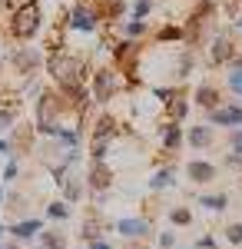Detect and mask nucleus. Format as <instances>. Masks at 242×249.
<instances>
[{"label": "nucleus", "instance_id": "nucleus-23", "mask_svg": "<svg viewBox=\"0 0 242 249\" xmlns=\"http://www.w3.org/2000/svg\"><path fill=\"white\" fill-rule=\"evenodd\" d=\"M90 249H106V243H93V246H90Z\"/></svg>", "mask_w": 242, "mask_h": 249}, {"label": "nucleus", "instance_id": "nucleus-7", "mask_svg": "<svg viewBox=\"0 0 242 249\" xmlns=\"http://www.w3.org/2000/svg\"><path fill=\"white\" fill-rule=\"evenodd\" d=\"M120 232H123V236H143V232H146V223H143V219H123V223H120Z\"/></svg>", "mask_w": 242, "mask_h": 249}, {"label": "nucleus", "instance_id": "nucleus-2", "mask_svg": "<svg viewBox=\"0 0 242 249\" xmlns=\"http://www.w3.org/2000/svg\"><path fill=\"white\" fill-rule=\"evenodd\" d=\"M37 27H40V7L34 0H27L17 14H14V34H17V37H30Z\"/></svg>", "mask_w": 242, "mask_h": 249}, {"label": "nucleus", "instance_id": "nucleus-22", "mask_svg": "<svg viewBox=\"0 0 242 249\" xmlns=\"http://www.w3.org/2000/svg\"><path fill=\"white\" fill-rule=\"evenodd\" d=\"M232 143H236V156H242V130L232 136Z\"/></svg>", "mask_w": 242, "mask_h": 249}, {"label": "nucleus", "instance_id": "nucleus-9", "mask_svg": "<svg viewBox=\"0 0 242 249\" xmlns=\"http://www.w3.org/2000/svg\"><path fill=\"white\" fill-rule=\"evenodd\" d=\"M189 143H192V146H206V143H209V126H192Z\"/></svg>", "mask_w": 242, "mask_h": 249}, {"label": "nucleus", "instance_id": "nucleus-25", "mask_svg": "<svg viewBox=\"0 0 242 249\" xmlns=\"http://www.w3.org/2000/svg\"><path fill=\"white\" fill-rule=\"evenodd\" d=\"M0 232H3V226H0Z\"/></svg>", "mask_w": 242, "mask_h": 249}, {"label": "nucleus", "instance_id": "nucleus-8", "mask_svg": "<svg viewBox=\"0 0 242 249\" xmlns=\"http://www.w3.org/2000/svg\"><path fill=\"white\" fill-rule=\"evenodd\" d=\"M37 230H40L37 219H27V223H17V226H14V236H17V239H27V236H34Z\"/></svg>", "mask_w": 242, "mask_h": 249}, {"label": "nucleus", "instance_id": "nucleus-21", "mask_svg": "<svg viewBox=\"0 0 242 249\" xmlns=\"http://www.w3.org/2000/svg\"><path fill=\"white\" fill-rule=\"evenodd\" d=\"M173 219H176V223H189V213L186 210H176V213H173Z\"/></svg>", "mask_w": 242, "mask_h": 249}, {"label": "nucleus", "instance_id": "nucleus-11", "mask_svg": "<svg viewBox=\"0 0 242 249\" xmlns=\"http://www.w3.org/2000/svg\"><path fill=\"white\" fill-rule=\"evenodd\" d=\"M199 103H203V107H216V100H219V96H216V90H212V87H199Z\"/></svg>", "mask_w": 242, "mask_h": 249}, {"label": "nucleus", "instance_id": "nucleus-4", "mask_svg": "<svg viewBox=\"0 0 242 249\" xmlns=\"http://www.w3.org/2000/svg\"><path fill=\"white\" fill-rule=\"evenodd\" d=\"M212 123L216 126H236V123H242V107H223V110H216Z\"/></svg>", "mask_w": 242, "mask_h": 249}, {"label": "nucleus", "instance_id": "nucleus-16", "mask_svg": "<svg viewBox=\"0 0 242 249\" xmlns=\"http://www.w3.org/2000/svg\"><path fill=\"white\" fill-rule=\"evenodd\" d=\"M225 236H229V243H242V226H229Z\"/></svg>", "mask_w": 242, "mask_h": 249}, {"label": "nucleus", "instance_id": "nucleus-15", "mask_svg": "<svg viewBox=\"0 0 242 249\" xmlns=\"http://www.w3.org/2000/svg\"><path fill=\"white\" fill-rule=\"evenodd\" d=\"M149 10V0H136V14H133V20H143Z\"/></svg>", "mask_w": 242, "mask_h": 249}, {"label": "nucleus", "instance_id": "nucleus-14", "mask_svg": "<svg viewBox=\"0 0 242 249\" xmlns=\"http://www.w3.org/2000/svg\"><path fill=\"white\" fill-rule=\"evenodd\" d=\"M176 143H179V126H169V130H166V146L173 150Z\"/></svg>", "mask_w": 242, "mask_h": 249}, {"label": "nucleus", "instance_id": "nucleus-18", "mask_svg": "<svg viewBox=\"0 0 242 249\" xmlns=\"http://www.w3.org/2000/svg\"><path fill=\"white\" fill-rule=\"evenodd\" d=\"M47 249H63V239L60 236H47Z\"/></svg>", "mask_w": 242, "mask_h": 249}, {"label": "nucleus", "instance_id": "nucleus-24", "mask_svg": "<svg viewBox=\"0 0 242 249\" xmlns=\"http://www.w3.org/2000/svg\"><path fill=\"white\" fill-rule=\"evenodd\" d=\"M0 199H3V190H0Z\"/></svg>", "mask_w": 242, "mask_h": 249}, {"label": "nucleus", "instance_id": "nucleus-19", "mask_svg": "<svg viewBox=\"0 0 242 249\" xmlns=\"http://www.w3.org/2000/svg\"><path fill=\"white\" fill-rule=\"evenodd\" d=\"M139 30H143V23H139V20H133L130 27H126V34H130V37H136V34H139Z\"/></svg>", "mask_w": 242, "mask_h": 249}, {"label": "nucleus", "instance_id": "nucleus-10", "mask_svg": "<svg viewBox=\"0 0 242 249\" xmlns=\"http://www.w3.org/2000/svg\"><path fill=\"white\" fill-rule=\"evenodd\" d=\"M225 57H232V47H229L225 40H219V43H216V50H212V63H223Z\"/></svg>", "mask_w": 242, "mask_h": 249}, {"label": "nucleus", "instance_id": "nucleus-13", "mask_svg": "<svg viewBox=\"0 0 242 249\" xmlns=\"http://www.w3.org/2000/svg\"><path fill=\"white\" fill-rule=\"evenodd\" d=\"M17 63L23 67V70H30V67L37 63V53H30V50H27V53H17Z\"/></svg>", "mask_w": 242, "mask_h": 249}, {"label": "nucleus", "instance_id": "nucleus-17", "mask_svg": "<svg viewBox=\"0 0 242 249\" xmlns=\"http://www.w3.org/2000/svg\"><path fill=\"white\" fill-rule=\"evenodd\" d=\"M229 83H232V90L242 96V73H232V77H229Z\"/></svg>", "mask_w": 242, "mask_h": 249}, {"label": "nucleus", "instance_id": "nucleus-1", "mask_svg": "<svg viewBox=\"0 0 242 249\" xmlns=\"http://www.w3.org/2000/svg\"><path fill=\"white\" fill-rule=\"evenodd\" d=\"M50 73H53V80L60 87H67L73 93L76 87H83V80H86V67L76 57H53L50 60Z\"/></svg>", "mask_w": 242, "mask_h": 249}, {"label": "nucleus", "instance_id": "nucleus-5", "mask_svg": "<svg viewBox=\"0 0 242 249\" xmlns=\"http://www.w3.org/2000/svg\"><path fill=\"white\" fill-rule=\"evenodd\" d=\"M70 23H73L76 30H93L96 27V17L86 10V7H73V14H70Z\"/></svg>", "mask_w": 242, "mask_h": 249}, {"label": "nucleus", "instance_id": "nucleus-20", "mask_svg": "<svg viewBox=\"0 0 242 249\" xmlns=\"http://www.w3.org/2000/svg\"><path fill=\"white\" fill-rule=\"evenodd\" d=\"M153 186H169V173H159V176L153 179Z\"/></svg>", "mask_w": 242, "mask_h": 249}, {"label": "nucleus", "instance_id": "nucleus-6", "mask_svg": "<svg viewBox=\"0 0 242 249\" xmlns=\"http://www.w3.org/2000/svg\"><path fill=\"white\" fill-rule=\"evenodd\" d=\"M186 173L196 179V183H206V179H212V173H216V170H212L209 163H203V160H192V163L186 166Z\"/></svg>", "mask_w": 242, "mask_h": 249}, {"label": "nucleus", "instance_id": "nucleus-3", "mask_svg": "<svg viewBox=\"0 0 242 249\" xmlns=\"http://www.w3.org/2000/svg\"><path fill=\"white\" fill-rule=\"evenodd\" d=\"M93 93H96V100H100V103H103V100H110V96L116 93V77H113V70H100V73H96Z\"/></svg>", "mask_w": 242, "mask_h": 249}, {"label": "nucleus", "instance_id": "nucleus-12", "mask_svg": "<svg viewBox=\"0 0 242 249\" xmlns=\"http://www.w3.org/2000/svg\"><path fill=\"white\" fill-rule=\"evenodd\" d=\"M203 206L206 210H225V196H206Z\"/></svg>", "mask_w": 242, "mask_h": 249}]
</instances>
